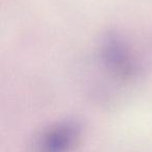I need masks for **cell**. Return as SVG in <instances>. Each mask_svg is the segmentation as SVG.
Here are the masks:
<instances>
[{
  "label": "cell",
  "mask_w": 152,
  "mask_h": 152,
  "mask_svg": "<svg viewBox=\"0 0 152 152\" xmlns=\"http://www.w3.org/2000/svg\"><path fill=\"white\" fill-rule=\"evenodd\" d=\"M76 131L73 126L66 125L49 131L38 144V152H68L74 144Z\"/></svg>",
  "instance_id": "obj_1"
}]
</instances>
